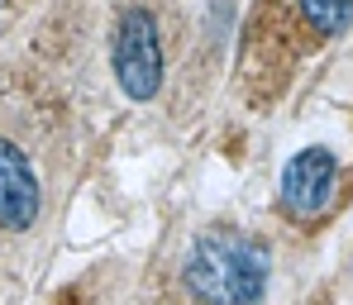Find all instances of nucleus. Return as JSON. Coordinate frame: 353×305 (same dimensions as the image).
<instances>
[{"label": "nucleus", "instance_id": "obj_1", "mask_svg": "<svg viewBox=\"0 0 353 305\" xmlns=\"http://www.w3.org/2000/svg\"><path fill=\"white\" fill-rule=\"evenodd\" d=\"M186 286L205 305H258L268 291L272 262L268 248L243 239V234H205L186 257Z\"/></svg>", "mask_w": 353, "mask_h": 305}, {"label": "nucleus", "instance_id": "obj_2", "mask_svg": "<svg viewBox=\"0 0 353 305\" xmlns=\"http://www.w3.org/2000/svg\"><path fill=\"white\" fill-rule=\"evenodd\" d=\"M115 76L129 101H153L163 86V43L148 10H124L115 29Z\"/></svg>", "mask_w": 353, "mask_h": 305}, {"label": "nucleus", "instance_id": "obj_5", "mask_svg": "<svg viewBox=\"0 0 353 305\" xmlns=\"http://www.w3.org/2000/svg\"><path fill=\"white\" fill-rule=\"evenodd\" d=\"M305 24L320 34V39H334L353 24V0H296Z\"/></svg>", "mask_w": 353, "mask_h": 305}, {"label": "nucleus", "instance_id": "obj_4", "mask_svg": "<svg viewBox=\"0 0 353 305\" xmlns=\"http://www.w3.org/2000/svg\"><path fill=\"white\" fill-rule=\"evenodd\" d=\"M39 220V177L29 158L0 138V229H34Z\"/></svg>", "mask_w": 353, "mask_h": 305}, {"label": "nucleus", "instance_id": "obj_3", "mask_svg": "<svg viewBox=\"0 0 353 305\" xmlns=\"http://www.w3.org/2000/svg\"><path fill=\"white\" fill-rule=\"evenodd\" d=\"M334 177H339V162L330 148H301L282 172V205L301 220L320 215L334 196Z\"/></svg>", "mask_w": 353, "mask_h": 305}]
</instances>
